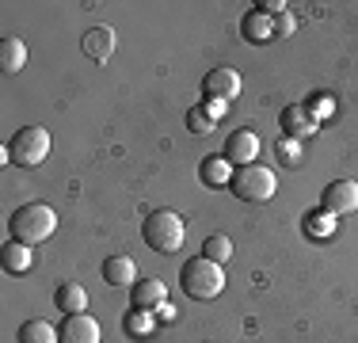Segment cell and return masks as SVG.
<instances>
[{"label":"cell","instance_id":"d4e9b609","mask_svg":"<svg viewBox=\"0 0 358 343\" xmlns=\"http://www.w3.org/2000/svg\"><path fill=\"white\" fill-rule=\"evenodd\" d=\"M126 332H130V336H145V332H149V321H141V316H130V321H126Z\"/></svg>","mask_w":358,"mask_h":343},{"label":"cell","instance_id":"277c9868","mask_svg":"<svg viewBox=\"0 0 358 343\" xmlns=\"http://www.w3.org/2000/svg\"><path fill=\"white\" fill-rule=\"evenodd\" d=\"M50 130H42V126H23V130L12 134V141L4 145L8 149V160L12 164H23V168H38L42 160L50 157Z\"/></svg>","mask_w":358,"mask_h":343},{"label":"cell","instance_id":"484cf974","mask_svg":"<svg viewBox=\"0 0 358 343\" xmlns=\"http://www.w3.org/2000/svg\"><path fill=\"white\" fill-rule=\"evenodd\" d=\"M294 31V15L282 12V15H275V34H289Z\"/></svg>","mask_w":358,"mask_h":343},{"label":"cell","instance_id":"44dd1931","mask_svg":"<svg viewBox=\"0 0 358 343\" xmlns=\"http://www.w3.org/2000/svg\"><path fill=\"white\" fill-rule=\"evenodd\" d=\"M202 255H206V260H214V263H225L229 255H233V240H229L225 233L206 237V240H202Z\"/></svg>","mask_w":358,"mask_h":343},{"label":"cell","instance_id":"6da1fadb","mask_svg":"<svg viewBox=\"0 0 358 343\" xmlns=\"http://www.w3.org/2000/svg\"><path fill=\"white\" fill-rule=\"evenodd\" d=\"M179 286H183V294L194 298V302H210V298H217L221 286H225V271H221V263L206 260V255H191V260L179 267Z\"/></svg>","mask_w":358,"mask_h":343},{"label":"cell","instance_id":"cb8c5ba5","mask_svg":"<svg viewBox=\"0 0 358 343\" xmlns=\"http://www.w3.org/2000/svg\"><path fill=\"white\" fill-rule=\"evenodd\" d=\"M278 157H282V164H297V160H301V149L294 145V137H282V141H278Z\"/></svg>","mask_w":358,"mask_h":343},{"label":"cell","instance_id":"5bb4252c","mask_svg":"<svg viewBox=\"0 0 358 343\" xmlns=\"http://www.w3.org/2000/svg\"><path fill=\"white\" fill-rule=\"evenodd\" d=\"M103 282L107 286H134L138 282V267H134L130 255H107L103 260Z\"/></svg>","mask_w":358,"mask_h":343},{"label":"cell","instance_id":"9c48e42d","mask_svg":"<svg viewBox=\"0 0 358 343\" xmlns=\"http://www.w3.org/2000/svg\"><path fill=\"white\" fill-rule=\"evenodd\" d=\"M320 206L328 214H355L358 210V183L355 179H336V183L324 187Z\"/></svg>","mask_w":358,"mask_h":343},{"label":"cell","instance_id":"8fae6325","mask_svg":"<svg viewBox=\"0 0 358 343\" xmlns=\"http://www.w3.org/2000/svg\"><path fill=\"white\" fill-rule=\"evenodd\" d=\"M278 122H282V134L294 137V141H297V137H309L313 130H317V118L309 115L305 103H289L282 115H278Z\"/></svg>","mask_w":358,"mask_h":343},{"label":"cell","instance_id":"ac0fdd59","mask_svg":"<svg viewBox=\"0 0 358 343\" xmlns=\"http://www.w3.org/2000/svg\"><path fill=\"white\" fill-rule=\"evenodd\" d=\"M199 176H202V183H210V187H225L229 179H233V164H229L225 157H206L199 168Z\"/></svg>","mask_w":358,"mask_h":343},{"label":"cell","instance_id":"9a60e30c","mask_svg":"<svg viewBox=\"0 0 358 343\" xmlns=\"http://www.w3.org/2000/svg\"><path fill=\"white\" fill-rule=\"evenodd\" d=\"M0 263H4L8 274H27L31 267H35V252H31V244L8 240V244L0 248Z\"/></svg>","mask_w":358,"mask_h":343},{"label":"cell","instance_id":"3957f363","mask_svg":"<svg viewBox=\"0 0 358 343\" xmlns=\"http://www.w3.org/2000/svg\"><path fill=\"white\" fill-rule=\"evenodd\" d=\"M141 237H145V244H149L152 252L172 255V252H179V248H183L187 221L179 218L176 210H152L149 218H145V225H141Z\"/></svg>","mask_w":358,"mask_h":343},{"label":"cell","instance_id":"8992f818","mask_svg":"<svg viewBox=\"0 0 358 343\" xmlns=\"http://www.w3.org/2000/svg\"><path fill=\"white\" fill-rule=\"evenodd\" d=\"M57 343H99V321L88 313H65L57 324Z\"/></svg>","mask_w":358,"mask_h":343},{"label":"cell","instance_id":"2e32d148","mask_svg":"<svg viewBox=\"0 0 358 343\" xmlns=\"http://www.w3.org/2000/svg\"><path fill=\"white\" fill-rule=\"evenodd\" d=\"M54 305L62 309V313H84L88 309V290L80 286V282H62L54 294Z\"/></svg>","mask_w":358,"mask_h":343},{"label":"cell","instance_id":"7a4b0ae2","mask_svg":"<svg viewBox=\"0 0 358 343\" xmlns=\"http://www.w3.org/2000/svg\"><path fill=\"white\" fill-rule=\"evenodd\" d=\"M8 229H12V240H20V244H42V240L54 237L57 229V214L50 210L46 202H23L20 210L12 214V221H8Z\"/></svg>","mask_w":358,"mask_h":343},{"label":"cell","instance_id":"52a82bcc","mask_svg":"<svg viewBox=\"0 0 358 343\" xmlns=\"http://www.w3.org/2000/svg\"><path fill=\"white\" fill-rule=\"evenodd\" d=\"M202 96L214 103H229L241 96V73L236 69H210L206 80H202Z\"/></svg>","mask_w":358,"mask_h":343},{"label":"cell","instance_id":"7402d4cb","mask_svg":"<svg viewBox=\"0 0 358 343\" xmlns=\"http://www.w3.org/2000/svg\"><path fill=\"white\" fill-rule=\"evenodd\" d=\"M305 229H309V237H328L331 229H336V214H328L320 206V210L305 214Z\"/></svg>","mask_w":358,"mask_h":343},{"label":"cell","instance_id":"603a6c76","mask_svg":"<svg viewBox=\"0 0 358 343\" xmlns=\"http://www.w3.org/2000/svg\"><path fill=\"white\" fill-rule=\"evenodd\" d=\"M305 107H309V115H313V118H317V122H320L324 115H331V111H336V99H331L328 92H317V96H313L309 103H305Z\"/></svg>","mask_w":358,"mask_h":343},{"label":"cell","instance_id":"7c38bea8","mask_svg":"<svg viewBox=\"0 0 358 343\" xmlns=\"http://www.w3.org/2000/svg\"><path fill=\"white\" fill-rule=\"evenodd\" d=\"M164 298H168V286L160 279H141V282H134L130 286V305L134 309H160L164 305Z\"/></svg>","mask_w":358,"mask_h":343},{"label":"cell","instance_id":"ba28073f","mask_svg":"<svg viewBox=\"0 0 358 343\" xmlns=\"http://www.w3.org/2000/svg\"><path fill=\"white\" fill-rule=\"evenodd\" d=\"M221 157H225L233 168L255 164V157H259V137H255L252 130H233V134L225 137V149H221Z\"/></svg>","mask_w":358,"mask_h":343},{"label":"cell","instance_id":"e0dca14e","mask_svg":"<svg viewBox=\"0 0 358 343\" xmlns=\"http://www.w3.org/2000/svg\"><path fill=\"white\" fill-rule=\"evenodd\" d=\"M23 65H27V46H23V38L0 42V69H4V73H20Z\"/></svg>","mask_w":358,"mask_h":343},{"label":"cell","instance_id":"d6986e66","mask_svg":"<svg viewBox=\"0 0 358 343\" xmlns=\"http://www.w3.org/2000/svg\"><path fill=\"white\" fill-rule=\"evenodd\" d=\"M20 343H57V328L46 321H23L20 324Z\"/></svg>","mask_w":358,"mask_h":343},{"label":"cell","instance_id":"30bf717a","mask_svg":"<svg viewBox=\"0 0 358 343\" xmlns=\"http://www.w3.org/2000/svg\"><path fill=\"white\" fill-rule=\"evenodd\" d=\"M115 46H118V38L110 27H92V31H84V38H80L84 57H92V62H99V65L115 57Z\"/></svg>","mask_w":358,"mask_h":343},{"label":"cell","instance_id":"4fadbf2b","mask_svg":"<svg viewBox=\"0 0 358 343\" xmlns=\"http://www.w3.org/2000/svg\"><path fill=\"white\" fill-rule=\"evenodd\" d=\"M241 34H244V42H252V46H263V42L275 38V20H271V15H263L259 8H255V12H244Z\"/></svg>","mask_w":358,"mask_h":343},{"label":"cell","instance_id":"ffe728a7","mask_svg":"<svg viewBox=\"0 0 358 343\" xmlns=\"http://www.w3.org/2000/svg\"><path fill=\"white\" fill-rule=\"evenodd\" d=\"M214 122H217V111H206V103L187 111V130L191 134H214Z\"/></svg>","mask_w":358,"mask_h":343},{"label":"cell","instance_id":"5b68a950","mask_svg":"<svg viewBox=\"0 0 358 343\" xmlns=\"http://www.w3.org/2000/svg\"><path fill=\"white\" fill-rule=\"evenodd\" d=\"M229 187H233V195L244 202H267L271 195H275V172L263 168V164H244V168L233 172Z\"/></svg>","mask_w":358,"mask_h":343}]
</instances>
